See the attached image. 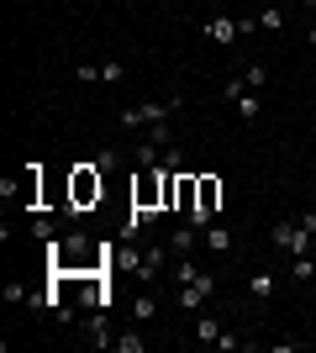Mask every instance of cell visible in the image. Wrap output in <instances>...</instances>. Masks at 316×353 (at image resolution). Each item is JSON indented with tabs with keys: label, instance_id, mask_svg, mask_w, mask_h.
<instances>
[{
	"label": "cell",
	"instance_id": "5bb4252c",
	"mask_svg": "<svg viewBox=\"0 0 316 353\" xmlns=\"http://www.w3.org/2000/svg\"><path fill=\"white\" fill-rule=\"evenodd\" d=\"M200 274H206V269H200L196 259H185V253H180V264H174V285H190V280H200Z\"/></svg>",
	"mask_w": 316,
	"mask_h": 353
},
{
	"label": "cell",
	"instance_id": "3957f363",
	"mask_svg": "<svg viewBox=\"0 0 316 353\" xmlns=\"http://www.w3.org/2000/svg\"><path fill=\"white\" fill-rule=\"evenodd\" d=\"M180 111V95H169V101H143V105H127L121 111V127H153V121H169Z\"/></svg>",
	"mask_w": 316,
	"mask_h": 353
},
{
	"label": "cell",
	"instance_id": "1f68e13d",
	"mask_svg": "<svg viewBox=\"0 0 316 353\" xmlns=\"http://www.w3.org/2000/svg\"><path fill=\"white\" fill-rule=\"evenodd\" d=\"M306 6H316V0H306Z\"/></svg>",
	"mask_w": 316,
	"mask_h": 353
},
{
	"label": "cell",
	"instance_id": "7c38bea8",
	"mask_svg": "<svg viewBox=\"0 0 316 353\" xmlns=\"http://www.w3.org/2000/svg\"><path fill=\"white\" fill-rule=\"evenodd\" d=\"M169 248H174V253H196V248H206V243H200V227H180Z\"/></svg>",
	"mask_w": 316,
	"mask_h": 353
},
{
	"label": "cell",
	"instance_id": "44dd1931",
	"mask_svg": "<svg viewBox=\"0 0 316 353\" xmlns=\"http://www.w3.org/2000/svg\"><path fill=\"white\" fill-rule=\"evenodd\" d=\"M121 79H127V63H101V85H121Z\"/></svg>",
	"mask_w": 316,
	"mask_h": 353
},
{
	"label": "cell",
	"instance_id": "4dcf8cb0",
	"mask_svg": "<svg viewBox=\"0 0 316 353\" xmlns=\"http://www.w3.org/2000/svg\"><path fill=\"white\" fill-rule=\"evenodd\" d=\"M158 6H174V0H158Z\"/></svg>",
	"mask_w": 316,
	"mask_h": 353
},
{
	"label": "cell",
	"instance_id": "603a6c76",
	"mask_svg": "<svg viewBox=\"0 0 316 353\" xmlns=\"http://www.w3.org/2000/svg\"><path fill=\"white\" fill-rule=\"evenodd\" d=\"M290 237H295V221H280V227H274V248H290Z\"/></svg>",
	"mask_w": 316,
	"mask_h": 353
},
{
	"label": "cell",
	"instance_id": "e0dca14e",
	"mask_svg": "<svg viewBox=\"0 0 316 353\" xmlns=\"http://www.w3.org/2000/svg\"><path fill=\"white\" fill-rule=\"evenodd\" d=\"M180 211H196V174H180Z\"/></svg>",
	"mask_w": 316,
	"mask_h": 353
},
{
	"label": "cell",
	"instance_id": "30bf717a",
	"mask_svg": "<svg viewBox=\"0 0 316 353\" xmlns=\"http://www.w3.org/2000/svg\"><path fill=\"white\" fill-rule=\"evenodd\" d=\"M37 174H43V169H37V163H27V174H21V185H16V201H27V206H43V201H37Z\"/></svg>",
	"mask_w": 316,
	"mask_h": 353
},
{
	"label": "cell",
	"instance_id": "ac0fdd59",
	"mask_svg": "<svg viewBox=\"0 0 316 353\" xmlns=\"http://www.w3.org/2000/svg\"><path fill=\"white\" fill-rule=\"evenodd\" d=\"M258 27H264V32H280V27H285V11H280V6H264V11H258Z\"/></svg>",
	"mask_w": 316,
	"mask_h": 353
},
{
	"label": "cell",
	"instance_id": "9a60e30c",
	"mask_svg": "<svg viewBox=\"0 0 316 353\" xmlns=\"http://www.w3.org/2000/svg\"><path fill=\"white\" fill-rule=\"evenodd\" d=\"M290 274H295L301 285H311V280H316V259H311V253H301V259H290Z\"/></svg>",
	"mask_w": 316,
	"mask_h": 353
},
{
	"label": "cell",
	"instance_id": "484cf974",
	"mask_svg": "<svg viewBox=\"0 0 316 353\" xmlns=\"http://www.w3.org/2000/svg\"><path fill=\"white\" fill-rule=\"evenodd\" d=\"M95 169H116V148H101V153H95Z\"/></svg>",
	"mask_w": 316,
	"mask_h": 353
},
{
	"label": "cell",
	"instance_id": "d6986e66",
	"mask_svg": "<svg viewBox=\"0 0 316 353\" xmlns=\"http://www.w3.org/2000/svg\"><path fill=\"white\" fill-rule=\"evenodd\" d=\"M132 316H137V322H153V316H158V301H153V295H137Z\"/></svg>",
	"mask_w": 316,
	"mask_h": 353
},
{
	"label": "cell",
	"instance_id": "cb8c5ba5",
	"mask_svg": "<svg viewBox=\"0 0 316 353\" xmlns=\"http://www.w3.org/2000/svg\"><path fill=\"white\" fill-rule=\"evenodd\" d=\"M111 348H121V353H143V338H137V332H127V338H116Z\"/></svg>",
	"mask_w": 316,
	"mask_h": 353
},
{
	"label": "cell",
	"instance_id": "f1b7e54d",
	"mask_svg": "<svg viewBox=\"0 0 316 353\" xmlns=\"http://www.w3.org/2000/svg\"><path fill=\"white\" fill-rule=\"evenodd\" d=\"M306 43H311V48H316V27H311V32H306Z\"/></svg>",
	"mask_w": 316,
	"mask_h": 353
},
{
	"label": "cell",
	"instance_id": "ffe728a7",
	"mask_svg": "<svg viewBox=\"0 0 316 353\" xmlns=\"http://www.w3.org/2000/svg\"><path fill=\"white\" fill-rule=\"evenodd\" d=\"M242 79H248V90H264V85H269V69H264V63H248Z\"/></svg>",
	"mask_w": 316,
	"mask_h": 353
},
{
	"label": "cell",
	"instance_id": "d4e9b609",
	"mask_svg": "<svg viewBox=\"0 0 316 353\" xmlns=\"http://www.w3.org/2000/svg\"><path fill=\"white\" fill-rule=\"evenodd\" d=\"M32 237H43V243H48V237H59V232L48 227V216H32Z\"/></svg>",
	"mask_w": 316,
	"mask_h": 353
},
{
	"label": "cell",
	"instance_id": "8992f818",
	"mask_svg": "<svg viewBox=\"0 0 316 353\" xmlns=\"http://www.w3.org/2000/svg\"><path fill=\"white\" fill-rule=\"evenodd\" d=\"M206 37H211V43H222V48H232L242 37V27L232 21V16H211V21H206Z\"/></svg>",
	"mask_w": 316,
	"mask_h": 353
},
{
	"label": "cell",
	"instance_id": "6da1fadb",
	"mask_svg": "<svg viewBox=\"0 0 316 353\" xmlns=\"http://www.w3.org/2000/svg\"><path fill=\"white\" fill-rule=\"evenodd\" d=\"M101 195H105V169L74 163V174H69V206H74V216L90 211V206H101Z\"/></svg>",
	"mask_w": 316,
	"mask_h": 353
},
{
	"label": "cell",
	"instance_id": "83f0119b",
	"mask_svg": "<svg viewBox=\"0 0 316 353\" xmlns=\"http://www.w3.org/2000/svg\"><path fill=\"white\" fill-rule=\"evenodd\" d=\"M242 90H248V79H227V85H222V95H227V101H238Z\"/></svg>",
	"mask_w": 316,
	"mask_h": 353
},
{
	"label": "cell",
	"instance_id": "4316f807",
	"mask_svg": "<svg viewBox=\"0 0 316 353\" xmlns=\"http://www.w3.org/2000/svg\"><path fill=\"white\" fill-rule=\"evenodd\" d=\"M74 74H79V79H85V85H101V69H95V63H79Z\"/></svg>",
	"mask_w": 316,
	"mask_h": 353
},
{
	"label": "cell",
	"instance_id": "2e32d148",
	"mask_svg": "<svg viewBox=\"0 0 316 353\" xmlns=\"http://www.w3.org/2000/svg\"><path fill=\"white\" fill-rule=\"evenodd\" d=\"M248 295H258V301H264V295H274V274H269V269L248 274Z\"/></svg>",
	"mask_w": 316,
	"mask_h": 353
},
{
	"label": "cell",
	"instance_id": "52a82bcc",
	"mask_svg": "<svg viewBox=\"0 0 316 353\" xmlns=\"http://www.w3.org/2000/svg\"><path fill=\"white\" fill-rule=\"evenodd\" d=\"M85 332H90V343L95 348H111V311H90V322H85Z\"/></svg>",
	"mask_w": 316,
	"mask_h": 353
},
{
	"label": "cell",
	"instance_id": "7a4b0ae2",
	"mask_svg": "<svg viewBox=\"0 0 316 353\" xmlns=\"http://www.w3.org/2000/svg\"><path fill=\"white\" fill-rule=\"evenodd\" d=\"M132 206H137V221H153L164 211V169H143V179L132 185Z\"/></svg>",
	"mask_w": 316,
	"mask_h": 353
},
{
	"label": "cell",
	"instance_id": "9c48e42d",
	"mask_svg": "<svg viewBox=\"0 0 316 353\" xmlns=\"http://www.w3.org/2000/svg\"><path fill=\"white\" fill-rule=\"evenodd\" d=\"M216 338H222V322H216L211 311H196V343H211V348H216Z\"/></svg>",
	"mask_w": 316,
	"mask_h": 353
},
{
	"label": "cell",
	"instance_id": "277c9868",
	"mask_svg": "<svg viewBox=\"0 0 316 353\" xmlns=\"http://www.w3.org/2000/svg\"><path fill=\"white\" fill-rule=\"evenodd\" d=\"M211 290H216L211 274H200V280H190V285H174V306H180V311H200Z\"/></svg>",
	"mask_w": 316,
	"mask_h": 353
},
{
	"label": "cell",
	"instance_id": "f546056e",
	"mask_svg": "<svg viewBox=\"0 0 316 353\" xmlns=\"http://www.w3.org/2000/svg\"><path fill=\"white\" fill-rule=\"evenodd\" d=\"M264 6H280V0H264Z\"/></svg>",
	"mask_w": 316,
	"mask_h": 353
},
{
	"label": "cell",
	"instance_id": "8fae6325",
	"mask_svg": "<svg viewBox=\"0 0 316 353\" xmlns=\"http://www.w3.org/2000/svg\"><path fill=\"white\" fill-rule=\"evenodd\" d=\"M238 117L242 121H258V117H264V95H258V90H242V95H238Z\"/></svg>",
	"mask_w": 316,
	"mask_h": 353
},
{
	"label": "cell",
	"instance_id": "4fadbf2b",
	"mask_svg": "<svg viewBox=\"0 0 316 353\" xmlns=\"http://www.w3.org/2000/svg\"><path fill=\"white\" fill-rule=\"evenodd\" d=\"M137 163H143V169H158V163H164V148L153 143V137H148V143H137Z\"/></svg>",
	"mask_w": 316,
	"mask_h": 353
},
{
	"label": "cell",
	"instance_id": "7402d4cb",
	"mask_svg": "<svg viewBox=\"0 0 316 353\" xmlns=\"http://www.w3.org/2000/svg\"><path fill=\"white\" fill-rule=\"evenodd\" d=\"M6 301H16V306H21V301H37V295H32L27 280H11V285H6Z\"/></svg>",
	"mask_w": 316,
	"mask_h": 353
},
{
	"label": "cell",
	"instance_id": "5b68a950",
	"mask_svg": "<svg viewBox=\"0 0 316 353\" xmlns=\"http://www.w3.org/2000/svg\"><path fill=\"white\" fill-rule=\"evenodd\" d=\"M164 264H169V248H143V264H132V274H137L143 285H153Z\"/></svg>",
	"mask_w": 316,
	"mask_h": 353
},
{
	"label": "cell",
	"instance_id": "ba28073f",
	"mask_svg": "<svg viewBox=\"0 0 316 353\" xmlns=\"http://www.w3.org/2000/svg\"><path fill=\"white\" fill-rule=\"evenodd\" d=\"M200 243H206V248H211V253H232V248H238V237L227 232L222 221H211L206 232H200Z\"/></svg>",
	"mask_w": 316,
	"mask_h": 353
}]
</instances>
